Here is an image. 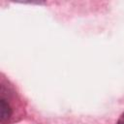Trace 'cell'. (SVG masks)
<instances>
[{"label": "cell", "mask_w": 124, "mask_h": 124, "mask_svg": "<svg viewBox=\"0 0 124 124\" xmlns=\"http://www.w3.org/2000/svg\"><path fill=\"white\" fill-rule=\"evenodd\" d=\"M13 115V108L10 102L6 99L4 94L1 93L0 98V119L2 123L8 121V119Z\"/></svg>", "instance_id": "cell-1"}, {"label": "cell", "mask_w": 124, "mask_h": 124, "mask_svg": "<svg viewBox=\"0 0 124 124\" xmlns=\"http://www.w3.org/2000/svg\"><path fill=\"white\" fill-rule=\"evenodd\" d=\"M117 124H124V113H122L119 119L117 120Z\"/></svg>", "instance_id": "cell-2"}]
</instances>
